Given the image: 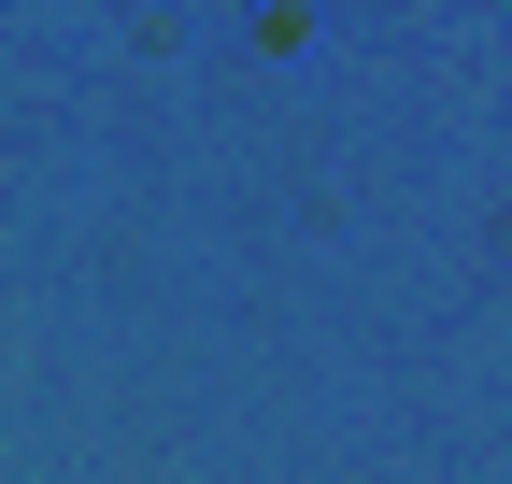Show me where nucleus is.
<instances>
[]
</instances>
